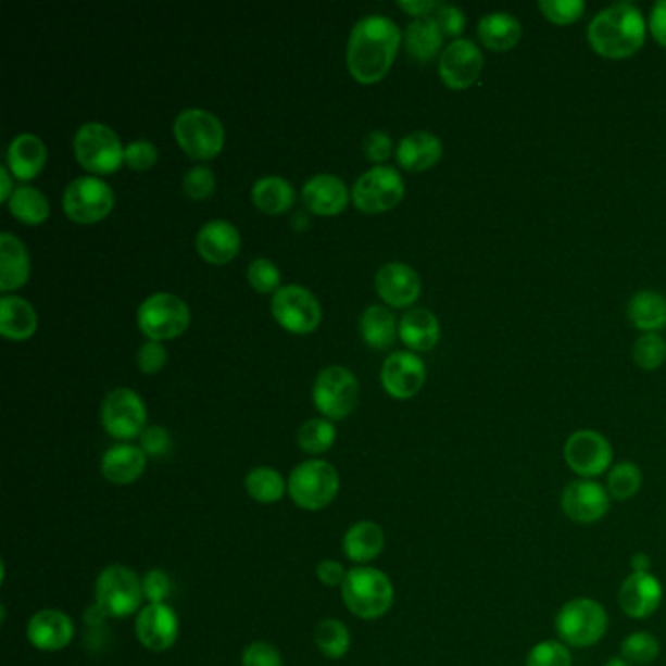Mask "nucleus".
<instances>
[{
  "instance_id": "27",
  "label": "nucleus",
  "mask_w": 666,
  "mask_h": 666,
  "mask_svg": "<svg viewBox=\"0 0 666 666\" xmlns=\"http://www.w3.org/2000/svg\"><path fill=\"white\" fill-rule=\"evenodd\" d=\"M9 171L18 180L36 178L48 163V147L34 134L14 137L9 147Z\"/></svg>"
},
{
  "instance_id": "39",
  "label": "nucleus",
  "mask_w": 666,
  "mask_h": 666,
  "mask_svg": "<svg viewBox=\"0 0 666 666\" xmlns=\"http://www.w3.org/2000/svg\"><path fill=\"white\" fill-rule=\"evenodd\" d=\"M643 487V474L638 464L633 462H618L610 467L606 477V491L612 501H629L641 491Z\"/></svg>"
},
{
  "instance_id": "5",
  "label": "nucleus",
  "mask_w": 666,
  "mask_h": 666,
  "mask_svg": "<svg viewBox=\"0 0 666 666\" xmlns=\"http://www.w3.org/2000/svg\"><path fill=\"white\" fill-rule=\"evenodd\" d=\"M174 136L184 153L196 161H210L219 155L225 146V129L219 117L200 108H188L178 114Z\"/></svg>"
},
{
  "instance_id": "26",
  "label": "nucleus",
  "mask_w": 666,
  "mask_h": 666,
  "mask_svg": "<svg viewBox=\"0 0 666 666\" xmlns=\"http://www.w3.org/2000/svg\"><path fill=\"white\" fill-rule=\"evenodd\" d=\"M146 467L147 455L139 445H112L102 457V475L114 485L136 483Z\"/></svg>"
},
{
  "instance_id": "15",
  "label": "nucleus",
  "mask_w": 666,
  "mask_h": 666,
  "mask_svg": "<svg viewBox=\"0 0 666 666\" xmlns=\"http://www.w3.org/2000/svg\"><path fill=\"white\" fill-rule=\"evenodd\" d=\"M272 315L281 329L293 335H310L319 327L321 305L303 286H284L272 298Z\"/></svg>"
},
{
  "instance_id": "38",
  "label": "nucleus",
  "mask_w": 666,
  "mask_h": 666,
  "mask_svg": "<svg viewBox=\"0 0 666 666\" xmlns=\"http://www.w3.org/2000/svg\"><path fill=\"white\" fill-rule=\"evenodd\" d=\"M244 489L254 501L262 502V504H274V502L281 501L288 485L276 469L256 467V469H252L251 474L247 475Z\"/></svg>"
},
{
  "instance_id": "18",
  "label": "nucleus",
  "mask_w": 666,
  "mask_h": 666,
  "mask_svg": "<svg viewBox=\"0 0 666 666\" xmlns=\"http://www.w3.org/2000/svg\"><path fill=\"white\" fill-rule=\"evenodd\" d=\"M180 633L178 616L168 604H147L137 614L136 636L151 653H165L173 648Z\"/></svg>"
},
{
  "instance_id": "41",
  "label": "nucleus",
  "mask_w": 666,
  "mask_h": 666,
  "mask_svg": "<svg viewBox=\"0 0 666 666\" xmlns=\"http://www.w3.org/2000/svg\"><path fill=\"white\" fill-rule=\"evenodd\" d=\"M350 631L338 619L327 618L315 629V645L325 657L340 658L350 651Z\"/></svg>"
},
{
  "instance_id": "52",
  "label": "nucleus",
  "mask_w": 666,
  "mask_h": 666,
  "mask_svg": "<svg viewBox=\"0 0 666 666\" xmlns=\"http://www.w3.org/2000/svg\"><path fill=\"white\" fill-rule=\"evenodd\" d=\"M166 364V350L161 342L156 340H147L143 347L139 348L137 352V366L139 369L147 374V376H153L159 374Z\"/></svg>"
},
{
  "instance_id": "30",
  "label": "nucleus",
  "mask_w": 666,
  "mask_h": 666,
  "mask_svg": "<svg viewBox=\"0 0 666 666\" xmlns=\"http://www.w3.org/2000/svg\"><path fill=\"white\" fill-rule=\"evenodd\" d=\"M399 337L415 352H428L440 340V323L432 311L415 307L406 311L399 323Z\"/></svg>"
},
{
  "instance_id": "46",
  "label": "nucleus",
  "mask_w": 666,
  "mask_h": 666,
  "mask_svg": "<svg viewBox=\"0 0 666 666\" xmlns=\"http://www.w3.org/2000/svg\"><path fill=\"white\" fill-rule=\"evenodd\" d=\"M247 278L251 281L252 288L259 293H271L280 290L281 274L278 266L268 259H256L251 262Z\"/></svg>"
},
{
  "instance_id": "2",
  "label": "nucleus",
  "mask_w": 666,
  "mask_h": 666,
  "mask_svg": "<svg viewBox=\"0 0 666 666\" xmlns=\"http://www.w3.org/2000/svg\"><path fill=\"white\" fill-rule=\"evenodd\" d=\"M648 20L643 12L631 2H618L608 9L600 10L594 18L590 20L589 38L590 48L600 58L619 59L633 58L639 49L645 46L648 39Z\"/></svg>"
},
{
  "instance_id": "13",
  "label": "nucleus",
  "mask_w": 666,
  "mask_h": 666,
  "mask_svg": "<svg viewBox=\"0 0 666 666\" xmlns=\"http://www.w3.org/2000/svg\"><path fill=\"white\" fill-rule=\"evenodd\" d=\"M114 208V192L97 176H80L63 193V210L71 222L80 225L102 222Z\"/></svg>"
},
{
  "instance_id": "51",
  "label": "nucleus",
  "mask_w": 666,
  "mask_h": 666,
  "mask_svg": "<svg viewBox=\"0 0 666 666\" xmlns=\"http://www.w3.org/2000/svg\"><path fill=\"white\" fill-rule=\"evenodd\" d=\"M242 666H284V661L274 645L256 641L242 651Z\"/></svg>"
},
{
  "instance_id": "16",
  "label": "nucleus",
  "mask_w": 666,
  "mask_h": 666,
  "mask_svg": "<svg viewBox=\"0 0 666 666\" xmlns=\"http://www.w3.org/2000/svg\"><path fill=\"white\" fill-rule=\"evenodd\" d=\"M485 59L481 49L472 39H454L440 55L438 73L445 87L452 90H467L483 73Z\"/></svg>"
},
{
  "instance_id": "47",
  "label": "nucleus",
  "mask_w": 666,
  "mask_h": 666,
  "mask_svg": "<svg viewBox=\"0 0 666 666\" xmlns=\"http://www.w3.org/2000/svg\"><path fill=\"white\" fill-rule=\"evenodd\" d=\"M183 188L190 200H205L215 190V174L210 166H193L184 176Z\"/></svg>"
},
{
  "instance_id": "35",
  "label": "nucleus",
  "mask_w": 666,
  "mask_h": 666,
  "mask_svg": "<svg viewBox=\"0 0 666 666\" xmlns=\"http://www.w3.org/2000/svg\"><path fill=\"white\" fill-rule=\"evenodd\" d=\"M360 332L367 347L387 350L399 335L395 315L384 305H369L360 319Z\"/></svg>"
},
{
  "instance_id": "6",
  "label": "nucleus",
  "mask_w": 666,
  "mask_h": 666,
  "mask_svg": "<svg viewBox=\"0 0 666 666\" xmlns=\"http://www.w3.org/2000/svg\"><path fill=\"white\" fill-rule=\"evenodd\" d=\"M340 479L337 469L325 460H310L298 465L288 479V493L303 511H323L335 501Z\"/></svg>"
},
{
  "instance_id": "4",
  "label": "nucleus",
  "mask_w": 666,
  "mask_h": 666,
  "mask_svg": "<svg viewBox=\"0 0 666 666\" xmlns=\"http://www.w3.org/2000/svg\"><path fill=\"white\" fill-rule=\"evenodd\" d=\"M608 612L599 600H569L555 616V631L567 648L589 649L600 643L608 631Z\"/></svg>"
},
{
  "instance_id": "37",
  "label": "nucleus",
  "mask_w": 666,
  "mask_h": 666,
  "mask_svg": "<svg viewBox=\"0 0 666 666\" xmlns=\"http://www.w3.org/2000/svg\"><path fill=\"white\" fill-rule=\"evenodd\" d=\"M9 210L18 222L41 225L49 217V202L38 188L18 186L9 200Z\"/></svg>"
},
{
  "instance_id": "31",
  "label": "nucleus",
  "mask_w": 666,
  "mask_h": 666,
  "mask_svg": "<svg viewBox=\"0 0 666 666\" xmlns=\"http://www.w3.org/2000/svg\"><path fill=\"white\" fill-rule=\"evenodd\" d=\"M342 548H344L348 560L369 563V561L377 560L379 553L386 548V533L376 522H356L344 533Z\"/></svg>"
},
{
  "instance_id": "17",
  "label": "nucleus",
  "mask_w": 666,
  "mask_h": 666,
  "mask_svg": "<svg viewBox=\"0 0 666 666\" xmlns=\"http://www.w3.org/2000/svg\"><path fill=\"white\" fill-rule=\"evenodd\" d=\"M612 499L606 487L594 479L570 481L561 494L563 514L575 524H596L610 512Z\"/></svg>"
},
{
  "instance_id": "11",
  "label": "nucleus",
  "mask_w": 666,
  "mask_h": 666,
  "mask_svg": "<svg viewBox=\"0 0 666 666\" xmlns=\"http://www.w3.org/2000/svg\"><path fill=\"white\" fill-rule=\"evenodd\" d=\"M360 386L348 367L329 366L321 372L313 386V403L329 420L347 418L357 405Z\"/></svg>"
},
{
  "instance_id": "44",
  "label": "nucleus",
  "mask_w": 666,
  "mask_h": 666,
  "mask_svg": "<svg viewBox=\"0 0 666 666\" xmlns=\"http://www.w3.org/2000/svg\"><path fill=\"white\" fill-rule=\"evenodd\" d=\"M526 666H573V655L560 639H545L530 649Z\"/></svg>"
},
{
  "instance_id": "34",
  "label": "nucleus",
  "mask_w": 666,
  "mask_h": 666,
  "mask_svg": "<svg viewBox=\"0 0 666 666\" xmlns=\"http://www.w3.org/2000/svg\"><path fill=\"white\" fill-rule=\"evenodd\" d=\"M296 200V192L286 178L264 176L252 186V203L268 215L288 212Z\"/></svg>"
},
{
  "instance_id": "56",
  "label": "nucleus",
  "mask_w": 666,
  "mask_h": 666,
  "mask_svg": "<svg viewBox=\"0 0 666 666\" xmlns=\"http://www.w3.org/2000/svg\"><path fill=\"white\" fill-rule=\"evenodd\" d=\"M649 32L661 48L666 49V0H658L649 16Z\"/></svg>"
},
{
  "instance_id": "29",
  "label": "nucleus",
  "mask_w": 666,
  "mask_h": 666,
  "mask_svg": "<svg viewBox=\"0 0 666 666\" xmlns=\"http://www.w3.org/2000/svg\"><path fill=\"white\" fill-rule=\"evenodd\" d=\"M29 278L26 247L12 233L0 235V290H20Z\"/></svg>"
},
{
  "instance_id": "40",
  "label": "nucleus",
  "mask_w": 666,
  "mask_h": 666,
  "mask_svg": "<svg viewBox=\"0 0 666 666\" xmlns=\"http://www.w3.org/2000/svg\"><path fill=\"white\" fill-rule=\"evenodd\" d=\"M335 442H337V428L329 418H311L298 430V444L305 454H325Z\"/></svg>"
},
{
  "instance_id": "7",
  "label": "nucleus",
  "mask_w": 666,
  "mask_h": 666,
  "mask_svg": "<svg viewBox=\"0 0 666 666\" xmlns=\"http://www.w3.org/2000/svg\"><path fill=\"white\" fill-rule=\"evenodd\" d=\"M143 585L134 570L124 565H110L98 575L97 606L106 618H127L141 612Z\"/></svg>"
},
{
  "instance_id": "32",
  "label": "nucleus",
  "mask_w": 666,
  "mask_h": 666,
  "mask_svg": "<svg viewBox=\"0 0 666 666\" xmlns=\"http://www.w3.org/2000/svg\"><path fill=\"white\" fill-rule=\"evenodd\" d=\"M38 330V313L22 298L4 296L0 300V332L10 340H26Z\"/></svg>"
},
{
  "instance_id": "59",
  "label": "nucleus",
  "mask_w": 666,
  "mask_h": 666,
  "mask_svg": "<svg viewBox=\"0 0 666 666\" xmlns=\"http://www.w3.org/2000/svg\"><path fill=\"white\" fill-rule=\"evenodd\" d=\"M631 569L638 570V573H649V569H651V560H649V555H645V553H636V555L631 557Z\"/></svg>"
},
{
  "instance_id": "19",
  "label": "nucleus",
  "mask_w": 666,
  "mask_h": 666,
  "mask_svg": "<svg viewBox=\"0 0 666 666\" xmlns=\"http://www.w3.org/2000/svg\"><path fill=\"white\" fill-rule=\"evenodd\" d=\"M425 381L426 367L423 360L406 350L393 352L381 367V386L393 399L405 401L418 395Z\"/></svg>"
},
{
  "instance_id": "25",
  "label": "nucleus",
  "mask_w": 666,
  "mask_h": 666,
  "mask_svg": "<svg viewBox=\"0 0 666 666\" xmlns=\"http://www.w3.org/2000/svg\"><path fill=\"white\" fill-rule=\"evenodd\" d=\"M444 153L440 137L430 131H415L399 141L397 163L409 173H425L438 165Z\"/></svg>"
},
{
  "instance_id": "28",
  "label": "nucleus",
  "mask_w": 666,
  "mask_h": 666,
  "mask_svg": "<svg viewBox=\"0 0 666 666\" xmlns=\"http://www.w3.org/2000/svg\"><path fill=\"white\" fill-rule=\"evenodd\" d=\"M522 34L524 32H522L520 20L508 12L485 14L477 26V36H479L481 46L494 53L512 51L520 43Z\"/></svg>"
},
{
  "instance_id": "8",
  "label": "nucleus",
  "mask_w": 666,
  "mask_h": 666,
  "mask_svg": "<svg viewBox=\"0 0 666 666\" xmlns=\"http://www.w3.org/2000/svg\"><path fill=\"white\" fill-rule=\"evenodd\" d=\"M73 149L78 165L95 174L116 173L126 153L120 137L100 122H88L78 127Z\"/></svg>"
},
{
  "instance_id": "45",
  "label": "nucleus",
  "mask_w": 666,
  "mask_h": 666,
  "mask_svg": "<svg viewBox=\"0 0 666 666\" xmlns=\"http://www.w3.org/2000/svg\"><path fill=\"white\" fill-rule=\"evenodd\" d=\"M538 9L551 24L569 26L582 18L587 7L582 0H541Z\"/></svg>"
},
{
  "instance_id": "50",
  "label": "nucleus",
  "mask_w": 666,
  "mask_h": 666,
  "mask_svg": "<svg viewBox=\"0 0 666 666\" xmlns=\"http://www.w3.org/2000/svg\"><path fill=\"white\" fill-rule=\"evenodd\" d=\"M141 585H143V596L149 600V604H165L173 592L171 577L161 569L147 570Z\"/></svg>"
},
{
  "instance_id": "14",
  "label": "nucleus",
  "mask_w": 666,
  "mask_h": 666,
  "mask_svg": "<svg viewBox=\"0 0 666 666\" xmlns=\"http://www.w3.org/2000/svg\"><path fill=\"white\" fill-rule=\"evenodd\" d=\"M563 457L570 472L580 479H594L606 474L614 464V448L606 436L596 430H577L567 438Z\"/></svg>"
},
{
  "instance_id": "24",
  "label": "nucleus",
  "mask_w": 666,
  "mask_h": 666,
  "mask_svg": "<svg viewBox=\"0 0 666 666\" xmlns=\"http://www.w3.org/2000/svg\"><path fill=\"white\" fill-rule=\"evenodd\" d=\"M348 188L335 174H315L303 186V202L317 215H338L348 205Z\"/></svg>"
},
{
  "instance_id": "21",
  "label": "nucleus",
  "mask_w": 666,
  "mask_h": 666,
  "mask_svg": "<svg viewBox=\"0 0 666 666\" xmlns=\"http://www.w3.org/2000/svg\"><path fill=\"white\" fill-rule=\"evenodd\" d=\"M376 290L387 305L403 310L411 307L420 296V278L409 264L387 262L376 274Z\"/></svg>"
},
{
  "instance_id": "43",
  "label": "nucleus",
  "mask_w": 666,
  "mask_h": 666,
  "mask_svg": "<svg viewBox=\"0 0 666 666\" xmlns=\"http://www.w3.org/2000/svg\"><path fill=\"white\" fill-rule=\"evenodd\" d=\"M631 354L641 369H658L666 362V340L658 332H643L636 340Z\"/></svg>"
},
{
  "instance_id": "54",
  "label": "nucleus",
  "mask_w": 666,
  "mask_h": 666,
  "mask_svg": "<svg viewBox=\"0 0 666 666\" xmlns=\"http://www.w3.org/2000/svg\"><path fill=\"white\" fill-rule=\"evenodd\" d=\"M393 151V143H391V137L384 134V131H372L367 134L364 139V153L372 163H386L387 159L391 156Z\"/></svg>"
},
{
  "instance_id": "3",
  "label": "nucleus",
  "mask_w": 666,
  "mask_h": 666,
  "mask_svg": "<svg viewBox=\"0 0 666 666\" xmlns=\"http://www.w3.org/2000/svg\"><path fill=\"white\" fill-rule=\"evenodd\" d=\"M340 590L347 608L362 619L386 616L395 600L393 582L386 573L374 567H356L348 570L347 580Z\"/></svg>"
},
{
  "instance_id": "48",
  "label": "nucleus",
  "mask_w": 666,
  "mask_h": 666,
  "mask_svg": "<svg viewBox=\"0 0 666 666\" xmlns=\"http://www.w3.org/2000/svg\"><path fill=\"white\" fill-rule=\"evenodd\" d=\"M156 159H159V151L156 147L147 141V139H137L131 141L126 147V153H124V163H126L131 171L137 173H147L155 166Z\"/></svg>"
},
{
  "instance_id": "55",
  "label": "nucleus",
  "mask_w": 666,
  "mask_h": 666,
  "mask_svg": "<svg viewBox=\"0 0 666 666\" xmlns=\"http://www.w3.org/2000/svg\"><path fill=\"white\" fill-rule=\"evenodd\" d=\"M348 570L338 561H321L317 577L325 587H342L347 580Z\"/></svg>"
},
{
  "instance_id": "1",
  "label": "nucleus",
  "mask_w": 666,
  "mask_h": 666,
  "mask_svg": "<svg viewBox=\"0 0 666 666\" xmlns=\"http://www.w3.org/2000/svg\"><path fill=\"white\" fill-rule=\"evenodd\" d=\"M401 46V29L386 16H366L356 22L348 39L350 75L362 85H376L386 78Z\"/></svg>"
},
{
  "instance_id": "57",
  "label": "nucleus",
  "mask_w": 666,
  "mask_h": 666,
  "mask_svg": "<svg viewBox=\"0 0 666 666\" xmlns=\"http://www.w3.org/2000/svg\"><path fill=\"white\" fill-rule=\"evenodd\" d=\"M397 7L401 10H405L406 14L415 16L416 20L430 18L435 14V10L438 9V2L435 0H399Z\"/></svg>"
},
{
  "instance_id": "20",
  "label": "nucleus",
  "mask_w": 666,
  "mask_h": 666,
  "mask_svg": "<svg viewBox=\"0 0 666 666\" xmlns=\"http://www.w3.org/2000/svg\"><path fill=\"white\" fill-rule=\"evenodd\" d=\"M663 594V585L655 575L631 570L619 587V608L628 618L645 619L661 608Z\"/></svg>"
},
{
  "instance_id": "49",
  "label": "nucleus",
  "mask_w": 666,
  "mask_h": 666,
  "mask_svg": "<svg viewBox=\"0 0 666 666\" xmlns=\"http://www.w3.org/2000/svg\"><path fill=\"white\" fill-rule=\"evenodd\" d=\"M430 18L435 20L436 26L440 28L444 38L460 39V36L464 34L465 14L464 10H460L457 7L438 2V9L435 10V14Z\"/></svg>"
},
{
  "instance_id": "58",
  "label": "nucleus",
  "mask_w": 666,
  "mask_h": 666,
  "mask_svg": "<svg viewBox=\"0 0 666 666\" xmlns=\"http://www.w3.org/2000/svg\"><path fill=\"white\" fill-rule=\"evenodd\" d=\"M0 180H2V190H0V198H2V202L9 203L10 198H12V193H14V186H12V178H10V171L7 166H2L0 168Z\"/></svg>"
},
{
  "instance_id": "10",
  "label": "nucleus",
  "mask_w": 666,
  "mask_h": 666,
  "mask_svg": "<svg viewBox=\"0 0 666 666\" xmlns=\"http://www.w3.org/2000/svg\"><path fill=\"white\" fill-rule=\"evenodd\" d=\"M403 196L405 183L393 166H372L352 188V202L364 213L389 212L401 203Z\"/></svg>"
},
{
  "instance_id": "12",
  "label": "nucleus",
  "mask_w": 666,
  "mask_h": 666,
  "mask_svg": "<svg viewBox=\"0 0 666 666\" xmlns=\"http://www.w3.org/2000/svg\"><path fill=\"white\" fill-rule=\"evenodd\" d=\"M100 420L108 435L116 440H134L147 428V409L143 399L129 387H117L104 397Z\"/></svg>"
},
{
  "instance_id": "9",
  "label": "nucleus",
  "mask_w": 666,
  "mask_h": 666,
  "mask_svg": "<svg viewBox=\"0 0 666 666\" xmlns=\"http://www.w3.org/2000/svg\"><path fill=\"white\" fill-rule=\"evenodd\" d=\"M137 325L149 340H171L188 329L190 307L173 293H153L139 305Z\"/></svg>"
},
{
  "instance_id": "36",
  "label": "nucleus",
  "mask_w": 666,
  "mask_h": 666,
  "mask_svg": "<svg viewBox=\"0 0 666 666\" xmlns=\"http://www.w3.org/2000/svg\"><path fill=\"white\" fill-rule=\"evenodd\" d=\"M442 41H444V36L432 18L415 20L406 28V51L418 63L432 61L440 53Z\"/></svg>"
},
{
  "instance_id": "33",
  "label": "nucleus",
  "mask_w": 666,
  "mask_h": 666,
  "mask_svg": "<svg viewBox=\"0 0 666 666\" xmlns=\"http://www.w3.org/2000/svg\"><path fill=\"white\" fill-rule=\"evenodd\" d=\"M631 325L641 332H661L666 327V298L653 290L638 291L628 303Z\"/></svg>"
},
{
  "instance_id": "22",
  "label": "nucleus",
  "mask_w": 666,
  "mask_h": 666,
  "mask_svg": "<svg viewBox=\"0 0 666 666\" xmlns=\"http://www.w3.org/2000/svg\"><path fill=\"white\" fill-rule=\"evenodd\" d=\"M26 636L34 648L46 653H58L71 645L75 638V624L61 610H41L26 626Z\"/></svg>"
},
{
  "instance_id": "53",
  "label": "nucleus",
  "mask_w": 666,
  "mask_h": 666,
  "mask_svg": "<svg viewBox=\"0 0 666 666\" xmlns=\"http://www.w3.org/2000/svg\"><path fill=\"white\" fill-rule=\"evenodd\" d=\"M139 448L151 457H163L171 450V435L165 426H147L143 435L139 436Z\"/></svg>"
},
{
  "instance_id": "60",
  "label": "nucleus",
  "mask_w": 666,
  "mask_h": 666,
  "mask_svg": "<svg viewBox=\"0 0 666 666\" xmlns=\"http://www.w3.org/2000/svg\"><path fill=\"white\" fill-rule=\"evenodd\" d=\"M604 666H631L629 665V663H626V661H624V658H610L608 663H606V665Z\"/></svg>"
},
{
  "instance_id": "42",
  "label": "nucleus",
  "mask_w": 666,
  "mask_h": 666,
  "mask_svg": "<svg viewBox=\"0 0 666 666\" xmlns=\"http://www.w3.org/2000/svg\"><path fill=\"white\" fill-rule=\"evenodd\" d=\"M619 653V658H624L631 666H649L661 655V643L649 631H636L621 641Z\"/></svg>"
},
{
  "instance_id": "23",
  "label": "nucleus",
  "mask_w": 666,
  "mask_h": 666,
  "mask_svg": "<svg viewBox=\"0 0 666 666\" xmlns=\"http://www.w3.org/2000/svg\"><path fill=\"white\" fill-rule=\"evenodd\" d=\"M196 249L203 261L222 266L231 262L241 251V235L233 223L213 219L198 231Z\"/></svg>"
}]
</instances>
